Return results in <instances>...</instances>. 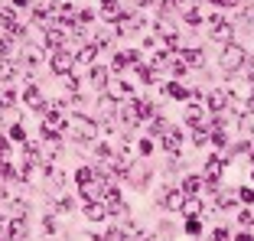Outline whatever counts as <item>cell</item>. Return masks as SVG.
<instances>
[{
    "mask_svg": "<svg viewBox=\"0 0 254 241\" xmlns=\"http://www.w3.org/2000/svg\"><path fill=\"white\" fill-rule=\"evenodd\" d=\"M72 65H75V56L72 53H62V49H56V53H53V72H56V75H68Z\"/></svg>",
    "mask_w": 254,
    "mask_h": 241,
    "instance_id": "5",
    "label": "cell"
},
{
    "mask_svg": "<svg viewBox=\"0 0 254 241\" xmlns=\"http://www.w3.org/2000/svg\"><path fill=\"white\" fill-rule=\"evenodd\" d=\"M78 189H82V196L88 199V202H101V199H105V189H108V182H101V180L95 182V180H91V182H82Z\"/></svg>",
    "mask_w": 254,
    "mask_h": 241,
    "instance_id": "6",
    "label": "cell"
},
{
    "mask_svg": "<svg viewBox=\"0 0 254 241\" xmlns=\"http://www.w3.org/2000/svg\"><path fill=\"white\" fill-rule=\"evenodd\" d=\"M235 241H251V238H248V235H238V238H235Z\"/></svg>",
    "mask_w": 254,
    "mask_h": 241,
    "instance_id": "51",
    "label": "cell"
},
{
    "mask_svg": "<svg viewBox=\"0 0 254 241\" xmlns=\"http://www.w3.org/2000/svg\"><path fill=\"white\" fill-rule=\"evenodd\" d=\"M105 215H108L105 202H88V205H85V219H88V222H101Z\"/></svg>",
    "mask_w": 254,
    "mask_h": 241,
    "instance_id": "16",
    "label": "cell"
},
{
    "mask_svg": "<svg viewBox=\"0 0 254 241\" xmlns=\"http://www.w3.org/2000/svg\"><path fill=\"white\" fill-rule=\"evenodd\" d=\"M137 3H150V0H137Z\"/></svg>",
    "mask_w": 254,
    "mask_h": 241,
    "instance_id": "53",
    "label": "cell"
},
{
    "mask_svg": "<svg viewBox=\"0 0 254 241\" xmlns=\"http://www.w3.org/2000/svg\"><path fill=\"white\" fill-rule=\"evenodd\" d=\"M160 137H163V147H166V150H170V153H180V150H183L180 130H173V127H166V130H163V134H160Z\"/></svg>",
    "mask_w": 254,
    "mask_h": 241,
    "instance_id": "9",
    "label": "cell"
},
{
    "mask_svg": "<svg viewBox=\"0 0 254 241\" xmlns=\"http://www.w3.org/2000/svg\"><path fill=\"white\" fill-rule=\"evenodd\" d=\"M248 108H251V114H254V95H251V98H248Z\"/></svg>",
    "mask_w": 254,
    "mask_h": 241,
    "instance_id": "50",
    "label": "cell"
},
{
    "mask_svg": "<svg viewBox=\"0 0 254 241\" xmlns=\"http://www.w3.org/2000/svg\"><path fill=\"white\" fill-rule=\"evenodd\" d=\"M140 241H153V238H147V235H140Z\"/></svg>",
    "mask_w": 254,
    "mask_h": 241,
    "instance_id": "52",
    "label": "cell"
},
{
    "mask_svg": "<svg viewBox=\"0 0 254 241\" xmlns=\"http://www.w3.org/2000/svg\"><path fill=\"white\" fill-rule=\"evenodd\" d=\"M13 101H16V95H13V91H0V111H7V108L13 105Z\"/></svg>",
    "mask_w": 254,
    "mask_h": 241,
    "instance_id": "32",
    "label": "cell"
},
{
    "mask_svg": "<svg viewBox=\"0 0 254 241\" xmlns=\"http://www.w3.org/2000/svg\"><path fill=\"white\" fill-rule=\"evenodd\" d=\"M202 59H205V56H202V49H183V53H180V62H183V65H192V68H199L202 65Z\"/></svg>",
    "mask_w": 254,
    "mask_h": 241,
    "instance_id": "10",
    "label": "cell"
},
{
    "mask_svg": "<svg viewBox=\"0 0 254 241\" xmlns=\"http://www.w3.org/2000/svg\"><path fill=\"white\" fill-rule=\"evenodd\" d=\"M7 150H10V143H7V137H0V157H7Z\"/></svg>",
    "mask_w": 254,
    "mask_h": 241,
    "instance_id": "46",
    "label": "cell"
},
{
    "mask_svg": "<svg viewBox=\"0 0 254 241\" xmlns=\"http://www.w3.org/2000/svg\"><path fill=\"white\" fill-rule=\"evenodd\" d=\"M23 95H26V105H30V108H39V111L46 108V101H43V95H39L36 85H26V91H23Z\"/></svg>",
    "mask_w": 254,
    "mask_h": 241,
    "instance_id": "17",
    "label": "cell"
},
{
    "mask_svg": "<svg viewBox=\"0 0 254 241\" xmlns=\"http://www.w3.org/2000/svg\"><path fill=\"white\" fill-rule=\"evenodd\" d=\"M183 202H186V192H183V189H173V192H166V199H163V205L173 209V212H180Z\"/></svg>",
    "mask_w": 254,
    "mask_h": 241,
    "instance_id": "14",
    "label": "cell"
},
{
    "mask_svg": "<svg viewBox=\"0 0 254 241\" xmlns=\"http://www.w3.org/2000/svg\"><path fill=\"white\" fill-rule=\"evenodd\" d=\"M140 101H127L124 108H121V120H124L127 127H137V124H140Z\"/></svg>",
    "mask_w": 254,
    "mask_h": 241,
    "instance_id": "7",
    "label": "cell"
},
{
    "mask_svg": "<svg viewBox=\"0 0 254 241\" xmlns=\"http://www.w3.org/2000/svg\"><path fill=\"white\" fill-rule=\"evenodd\" d=\"M95 56H98V46L95 43H88V46H82V49H78V62H82V65H88Z\"/></svg>",
    "mask_w": 254,
    "mask_h": 241,
    "instance_id": "25",
    "label": "cell"
},
{
    "mask_svg": "<svg viewBox=\"0 0 254 241\" xmlns=\"http://www.w3.org/2000/svg\"><path fill=\"white\" fill-rule=\"evenodd\" d=\"M101 3H111V0H101Z\"/></svg>",
    "mask_w": 254,
    "mask_h": 241,
    "instance_id": "54",
    "label": "cell"
},
{
    "mask_svg": "<svg viewBox=\"0 0 254 241\" xmlns=\"http://www.w3.org/2000/svg\"><path fill=\"white\" fill-rule=\"evenodd\" d=\"M62 182H65V176L49 166V170H46V189H49V192H53V189H62Z\"/></svg>",
    "mask_w": 254,
    "mask_h": 241,
    "instance_id": "19",
    "label": "cell"
},
{
    "mask_svg": "<svg viewBox=\"0 0 254 241\" xmlns=\"http://www.w3.org/2000/svg\"><path fill=\"white\" fill-rule=\"evenodd\" d=\"M0 26H3V30H7L10 36H23V26L16 23V13H13L10 7H3V10H0Z\"/></svg>",
    "mask_w": 254,
    "mask_h": 241,
    "instance_id": "8",
    "label": "cell"
},
{
    "mask_svg": "<svg viewBox=\"0 0 254 241\" xmlns=\"http://www.w3.org/2000/svg\"><path fill=\"white\" fill-rule=\"evenodd\" d=\"M13 75H16V65L7 62V59H0V82H10Z\"/></svg>",
    "mask_w": 254,
    "mask_h": 241,
    "instance_id": "26",
    "label": "cell"
},
{
    "mask_svg": "<svg viewBox=\"0 0 254 241\" xmlns=\"http://www.w3.org/2000/svg\"><path fill=\"white\" fill-rule=\"evenodd\" d=\"M98 111L105 114V118H111V114L118 111V98H111V95H108V98H101V101H98Z\"/></svg>",
    "mask_w": 254,
    "mask_h": 241,
    "instance_id": "24",
    "label": "cell"
},
{
    "mask_svg": "<svg viewBox=\"0 0 254 241\" xmlns=\"http://www.w3.org/2000/svg\"><path fill=\"white\" fill-rule=\"evenodd\" d=\"M186 23H189V26H199V23H202V13H199V10H186Z\"/></svg>",
    "mask_w": 254,
    "mask_h": 241,
    "instance_id": "35",
    "label": "cell"
},
{
    "mask_svg": "<svg viewBox=\"0 0 254 241\" xmlns=\"http://www.w3.org/2000/svg\"><path fill=\"white\" fill-rule=\"evenodd\" d=\"M183 212H189V215H199L202 212V202L195 196H186V202H183Z\"/></svg>",
    "mask_w": 254,
    "mask_h": 241,
    "instance_id": "29",
    "label": "cell"
},
{
    "mask_svg": "<svg viewBox=\"0 0 254 241\" xmlns=\"http://www.w3.org/2000/svg\"><path fill=\"white\" fill-rule=\"evenodd\" d=\"M140 153H153V140H140Z\"/></svg>",
    "mask_w": 254,
    "mask_h": 241,
    "instance_id": "44",
    "label": "cell"
},
{
    "mask_svg": "<svg viewBox=\"0 0 254 241\" xmlns=\"http://www.w3.org/2000/svg\"><path fill=\"white\" fill-rule=\"evenodd\" d=\"M212 241H228V228H215V235H212Z\"/></svg>",
    "mask_w": 254,
    "mask_h": 241,
    "instance_id": "39",
    "label": "cell"
},
{
    "mask_svg": "<svg viewBox=\"0 0 254 241\" xmlns=\"http://www.w3.org/2000/svg\"><path fill=\"white\" fill-rule=\"evenodd\" d=\"M13 3H16V7H26V3H30V0H13Z\"/></svg>",
    "mask_w": 254,
    "mask_h": 241,
    "instance_id": "49",
    "label": "cell"
},
{
    "mask_svg": "<svg viewBox=\"0 0 254 241\" xmlns=\"http://www.w3.org/2000/svg\"><path fill=\"white\" fill-rule=\"evenodd\" d=\"M62 39H65V36H62L59 30H49L43 43H46V49H53V53H56V49H62Z\"/></svg>",
    "mask_w": 254,
    "mask_h": 241,
    "instance_id": "23",
    "label": "cell"
},
{
    "mask_svg": "<svg viewBox=\"0 0 254 241\" xmlns=\"http://www.w3.org/2000/svg\"><path fill=\"white\" fill-rule=\"evenodd\" d=\"M75 180H78V186H82V182H91V180H98V176H95V170H91V166H78Z\"/></svg>",
    "mask_w": 254,
    "mask_h": 241,
    "instance_id": "28",
    "label": "cell"
},
{
    "mask_svg": "<svg viewBox=\"0 0 254 241\" xmlns=\"http://www.w3.org/2000/svg\"><path fill=\"white\" fill-rule=\"evenodd\" d=\"M56 209H59V212H68V209H72V199H59V202H56Z\"/></svg>",
    "mask_w": 254,
    "mask_h": 241,
    "instance_id": "42",
    "label": "cell"
},
{
    "mask_svg": "<svg viewBox=\"0 0 254 241\" xmlns=\"http://www.w3.org/2000/svg\"><path fill=\"white\" fill-rule=\"evenodd\" d=\"M91 82H95L98 88H105V85H108V72L101 65H95V68H91Z\"/></svg>",
    "mask_w": 254,
    "mask_h": 241,
    "instance_id": "27",
    "label": "cell"
},
{
    "mask_svg": "<svg viewBox=\"0 0 254 241\" xmlns=\"http://www.w3.org/2000/svg\"><path fill=\"white\" fill-rule=\"evenodd\" d=\"M124 176L134 182V186H147V166H140V163L130 166V170H124Z\"/></svg>",
    "mask_w": 254,
    "mask_h": 241,
    "instance_id": "13",
    "label": "cell"
},
{
    "mask_svg": "<svg viewBox=\"0 0 254 241\" xmlns=\"http://www.w3.org/2000/svg\"><path fill=\"white\" fill-rule=\"evenodd\" d=\"M95 153H98L101 160H111V157H114V153H111V147H105V143H101V147H95Z\"/></svg>",
    "mask_w": 254,
    "mask_h": 241,
    "instance_id": "36",
    "label": "cell"
},
{
    "mask_svg": "<svg viewBox=\"0 0 254 241\" xmlns=\"http://www.w3.org/2000/svg\"><path fill=\"white\" fill-rule=\"evenodd\" d=\"M205 101H209L212 111H225V105H228V95H225V91H209V95H205Z\"/></svg>",
    "mask_w": 254,
    "mask_h": 241,
    "instance_id": "18",
    "label": "cell"
},
{
    "mask_svg": "<svg viewBox=\"0 0 254 241\" xmlns=\"http://www.w3.org/2000/svg\"><path fill=\"white\" fill-rule=\"evenodd\" d=\"M248 62V78H254V59H245Z\"/></svg>",
    "mask_w": 254,
    "mask_h": 241,
    "instance_id": "48",
    "label": "cell"
},
{
    "mask_svg": "<svg viewBox=\"0 0 254 241\" xmlns=\"http://www.w3.org/2000/svg\"><path fill=\"white\" fill-rule=\"evenodd\" d=\"M202 189H205V176H186V180H183V192H186V196H195Z\"/></svg>",
    "mask_w": 254,
    "mask_h": 241,
    "instance_id": "11",
    "label": "cell"
},
{
    "mask_svg": "<svg viewBox=\"0 0 254 241\" xmlns=\"http://www.w3.org/2000/svg\"><path fill=\"white\" fill-rule=\"evenodd\" d=\"M13 176V166L7 163V157H0V180H10Z\"/></svg>",
    "mask_w": 254,
    "mask_h": 241,
    "instance_id": "33",
    "label": "cell"
},
{
    "mask_svg": "<svg viewBox=\"0 0 254 241\" xmlns=\"http://www.w3.org/2000/svg\"><path fill=\"white\" fill-rule=\"evenodd\" d=\"M186 232H189V235H199V232H202V222L195 219V215H189V222H186Z\"/></svg>",
    "mask_w": 254,
    "mask_h": 241,
    "instance_id": "34",
    "label": "cell"
},
{
    "mask_svg": "<svg viewBox=\"0 0 254 241\" xmlns=\"http://www.w3.org/2000/svg\"><path fill=\"white\" fill-rule=\"evenodd\" d=\"M209 26H212V36L218 39V43H228V39L235 36V30L225 23V16H218V13H212L209 16Z\"/></svg>",
    "mask_w": 254,
    "mask_h": 241,
    "instance_id": "4",
    "label": "cell"
},
{
    "mask_svg": "<svg viewBox=\"0 0 254 241\" xmlns=\"http://www.w3.org/2000/svg\"><path fill=\"white\" fill-rule=\"evenodd\" d=\"M105 88H111V98H127V95H134V88L127 82H108Z\"/></svg>",
    "mask_w": 254,
    "mask_h": 241,
    "instance_id": "20",
    "label": "cell"
},
{
    "mask_svg": "<svg viewBox=\"0 0 254 241\" xmlns=\"http://www.w3.org/2000/svg\"><path fill=\"white\" fill-rule=\"evenodd\" d=\"M225 170V157H209V163H205V180H218Z\"/></svg>",
    "mask_w": 254,
    "mask_h": 241,
    "instance_id": "12",
    "label": "cell"
},
{
    "mask_svg": "<svg viewBox=\"0 0 254 241\" xmlns=\"http://www.w3.org/2000/svg\"><path fill=\"white\" fill-rule=\"evenodd\" d=\"M7 232H10V241H23V235H26V219H13V222H7Z\"/></svg>",
    "mask_w": 254,
    "mask_h": 241,
    "instance_id": "15",
    "label": "cell"
},
{
    "mask_svg": "<svg viewBox=\"0 0 254 241\" xmlns=\"http://www.w3.org/2000/svg\"><path fill=\"white\" fill-rule=\"evenodd\" d=\"M245 59H248L245 49L235 46V43H228V46H225V53H222V68H225V72H238V68L245 65Z\"/></svg>",
    "mask_w": 254,
    "mask_h": 241,
    "instance_id": "2",
    "label": "cell"
},
{
    "mask_svg": "<svg viewBox=\"0 0 254 241\" xmlns=\"http://www.w3.org/2000/svg\"><path fill=\"white\" fill-rule=\"evenodd\" d=\"M95 20V10H82V13H78V23H91Z\"/></svg>",
    "mask_w": 254,
    "mask_h": 241,
    "instance_id": "38",
    "label": "cell"
},
{
    "mask_svg": "<svg viewBox=\"0 0 254 241\" xmlns=\"http://www.w3.org/2000/svg\"><path fill=\"white\" fill-rule=\"evenodd\" d=\"M212 3H218V7H238L241 0H212Z\"/></svg>",
    "mask_w": 254,
    "mask_h": 241,
    "instance_id": "43",
    "label": "cell"
},
{
    "mask_svg": "<svg viewBox=\"0 0 254 241\" xmlns=\"http://www.w3.org/2000/svg\"><path fill=\"white\" fill-rule=\"evenodd\" d=\"M245 130H248V134H254V114H251V118L245 120Z\"/></svg>",
    "mask_w": 254,
    "mask_h": 241,
    "instance_id": "47",
    "label": "cell"
},
{
    "mask_svg": "<svg viewBox=\"0 0 254 241\" xmlns=\"http://www.w3.org/2000/svg\"><path fill=\"white\" fill-rule=\"evenodd\" d=\"M215 205H218V209H232V205H235V196H232V192H218Z\"/></svg>",
    "mask_w": 254,
    "mask_h": 241,
    "instance_id": "31",
    "label": "cell"
},
{
    "mask_svg": "<svg viewBox=\"0 0 254 241\" xmlns=\"http://www.w3.org/2000/svg\"><path fill=\"white\" fill-rule=\"evenodd\" d=\"M72 134H75V140H78V143H91V140H95V134H98V127H95V120H91V118L75 114V118H72Z\"/></svg>",
    "mask_w": 254,
    "mask_h": 241,
    "instance_id": "1",
    "label": "cell"
},
{
    "mask_svg": "<svg viewBox=\"0 0 254 241\" xmlns=\"http://www.w3.org/2000/svg\"><path fill=\"white\" fill-rule=\"evenodd\" d=\"M101 202H105V209L111 212V215H124V212H127V202L121 199V192L111 186V182H108V189H105V199H101Z\"/></svg>",
    "mask_w": 254,
    "mask_h": 241,
    "instance_id": "3",
    "label": "cell"
},
{
    "mask_svg": "<svg viewBox=\"0 0 254 241\" xmlns=\"http://www.w3.org/2000/svg\"><path fill=\"white\" fill-rule=\"evenodd\" d=\"M121 16H124V13H121V10L114 7V3H105V20H108V23H118Z\"/></svg>",
    "mask_w": 254,
    "mask_h": 241,
    "instance_id": "30",
    "label": "cell"
},
{
    "mask_svg": "<svg viewBox=\"0 0 254 241\" xmlns=\"http://www.w3.org/2000/svg\"><path fill=\"white\" fill-rule=\"evenodd\" d=\"M163 91L170 95V98H176V101H186V98H189V91L183 88L180 82H170V85H163Z\"/></svg>",
    "mask_w": 254,
    "mask_h": 241,
    "instance_id": "22",
    "label": "cell"
},
{
    "mask_svg": "<svg viewBox=\"0 0 254 241\" xmlns=\"http://www.w3.org/2000/svg\"><path fill=\"white\" fill-rule=\"evenodd\" d=\"M10 137H13V140H23V137H26V130H23V127H20V124H16V127H13V130H10Z\"/></svg>",
    "mask_w": 254,
    "mask_h": 241,
    "instance_id": "41",
    "label": "cell"
},
{
    "mask_svg": "<svg viewBox=\"0 0 254 241\" xmlns=\"http://www.w3.org/2000/svg\"><path fill=\"white\" fill-rule=\"evenodd\" d=\"M43 225H46V232H49V235H53L56 228H59V225H56V219H53V215H46V222H43Z\"/></svg>",
    "mask_w": 254,
    "mask_h": 241,
    "instance_id": "40",
    "label": "cell"
},
{
    "mask_svg": "<svg viewBox=\"0 0 254 241\" xmlns=\"http://www.w3.org/2000/svg\"><path fill=\"white\" fill-rule=\"evenodd\" d=\"M238 196H241V202H248V205H254V189H241Z\"/></svg>",
    "mask_w": 254,
    "mask_h": 241,
    "instance_id": "37",
    "label": "cell"
},
{
    "mask_svg": "<svg viewBox=\"0 0 254 241\" xmlns=\"http://www.w3.org/2000/svg\"><path fill=\"white\" fill-rule=\"evenodd\" d=\"M23 62H26L30 68H39L43 56H39V49H36V46H26V49H23Z\"/></svg>",
    "mask_w": 254,
    "mask_h": 241,
    "instance_id": "21",
    "label": "cell"
},
{
    "mask_svg": "<svg viewBox=\"0 0 254 241\" xmlns=\"http://www.w3.org/2000/svg\"><path fill=\"white\" fill-rule=\"evenodd\" d=\"M245 23H248V26H254V7L245 10Z\"/></svg>",
    "mask_w": 254,
    "mask_h": 241,
    "instance_id": "45",
    "label": "cell"
}]
</instances>
